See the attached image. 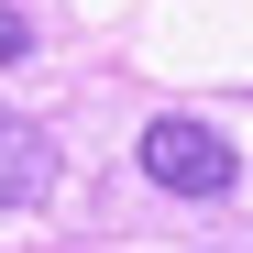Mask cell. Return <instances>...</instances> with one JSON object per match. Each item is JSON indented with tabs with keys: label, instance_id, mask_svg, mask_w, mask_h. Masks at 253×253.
Returning a JSON list of instances; mask_svg holds the SVG:
<instances>
[{
	"label": "cell",
	"instance_id": "cell-1",
	"mask_svg": "<svg viewBox=\"0 0 253 253\" xmlns=\"http://www.w3.org/2000/svg\"><path fill=\"white\" fill-rule=\"evenodd\" d=\"M143 176L165 187V198H231V176H242V154L209 132V121H187V110H165V121H143Z\"/></svg>",
	"mask_w": 253,
	"mask_h": 253
},
{
	"label": "cell",
	"instance_id": "cell-2",
	"mask_svg": "<svg viewBox=\"0 0 253 253\" xmlns=\"http://www.w3.org/2000/svg\"><path fill=\"white\" fill-rule=\"evenodd\" d=\"M55 187V143H44V121H11L0 110V209H33Z\"/></svg>",
	"mask_w": 253,
	"mask_h": 253
},
{
	"label": "cell",
	"instance_id": "cell-3",
	"mask_svg": "<svg viewBox=\"0 0 253 253\" xmlns=\"http://www.w3.org/2000/svg\"><path fill=\"white\" fill-rule=\"evenodd\" d=\"M22 55H33V22L11 11V0H0V66H22Z\"/></svg>",
	"mask_w": 253,
	"mask_h": 253
}]
</instances>
